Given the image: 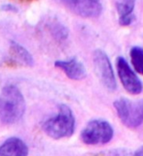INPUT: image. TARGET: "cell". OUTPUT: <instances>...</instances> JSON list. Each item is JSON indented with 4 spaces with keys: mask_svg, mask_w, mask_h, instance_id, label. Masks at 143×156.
Masks as SVG:
<instances>
[{
    "mask_svg": "<svg viewBox=\"0 0 143 156\" xmlns=\"http://www.w3.org/2000/svg\"><path fill=\"white\" fill-rule=\"evenodd\" d=\"M26 103L23 95L14 86L5 87L0 93V122L11 125L24 115Z\"/></svg>",
    "mask_w": 143,
    "mask_h": 156,
    "instance_id": "obj_1",
    "label": "cell"
},
{
    "mask_svg": "<svg viewBox=\"0 0 143 156\" xmlns=\"http://www.w3.org/2000/svg\"><path fill=\"white\" fill-rule=\"evenodd\" d=\"M42 129L54 140L71 137L75 129V118L73 111L64 104L60 105L58 114L45 120Z\"/></svg>",
    "mask_w": 143,
    "mask_h": 156,
    "instance_id": "obj_2",
    "label": "cell"
},
{
    "mask_svg": "<svg viewBox=\"0 0 143 156\" xmlns=\"http://www.w3.org/2000/svg\"><path fill=\"white\" fill-rule=\"evenodd\" d=\"M114 108L120 121L126 127L135 129L143 123V99L130 100L120 98L115 100Z\"/></svg>",
    "mask_w": 143,
    "mask_h": 156,
    "instance_id": "obj_3",
    "label": "cell"
},
{
    "mask_svg": "<svg viewBox=\"0 0 143 156\" xmlns=\"http://www.w3.org/2000/svg\"><path fill=\"white\" fill-rule=\"evenodd\" d=\"M114 136L111 124L102 119L90 120L81 132V140L87 145H104Z\"/></svg>",
    "mask_w": 143,
    "mask_h": 156,
    "instance_id": "obj_4",
    "label": "cell"
},
{
    "mask_svg": "<svg viewBox=\"0 0 143 156\" xmlns=\"http://www.w3.org/2000/svg\"><path fill=\"white\" fill-rule=\"evenodd\" d=\"M93 62L96 73L101 84L107 90L115 91L117 89V81L111 62L107 54L102 50L95 51L93 56Z\"/></svg>",
    "mask_w": 143,
    "mask_h": 156,
    "instance_id": "obj_5",
    "label": "cell"
},
{
    "mask_svg": "<svg viewBox=\"0 0 143 156\" xmlns=\"http://www.w3.org/2000/svg\"><path fill=\"white\" fill-rule=\"evenodd\" d=\"M116 64L118 78L126 91L131 95L140 94L142 92L143 86L127 60L124 57L119 56L117 58Z\"/></svg>",
    "mask_w": 143,
    "mask_h": 156,
    "instance_id": "obj_6",
    "label": "cell"
},
{
    "mask_svg": "<svg viewBox=\"0 0 143 156\" xmlns=\"http://www.w3.org/2000/svg\"><path fill=\"white\" fill-rule=\"evenodd\" d=\"M61 1L71 12L85 19L97 18L101 15L103 10L101 0H61Z\"/></svg>",
    "mask_w": 143,
    "mask_h": 156,
    "instance_id": "obj_7",
    "label": "cell"
},
{
    "mask_svg": "<svg viewBox=\"0 0 143 156\" xmlns=\"http://www.w3.org/2000/svg\"><path fill=\"white\" fill-rule=\"evenodd\" d=\"M54 65L63 71L66 76L72 80L80 81L86 77V70L85 65L76 58H71L65 61H56Z\"/></svg>",
    "mask_w": 143,
    "mask_h": 156,
    "instance_id": "obj_8",
    "label": "cell"
},
{
    "mask_svg": "<svg viewBox=\"0 0 143 156\" xmlns=\"http://www.w3.org/2000/svg\"><path fill=\"white\" fill-rule=\"evenodd\" d=\"M29 148L19 138L12 137L0 145V156H28Z\"/></svg>",
    "mask_w": 143,
    "mask_h": 156,
    "instance_id": "obj_9",
    "label": "cell"
},
{
    "mask_svg": "<svg viewBox=\"0 0 143 156\" xmlns=\"http://www.w3.org/2000/svg\"><path fill=\"white\" fill-rule=\"evenodd\" d=\"M135 5H136V0H119L117 3L118 23L120 26L127 27L133 23L135 20V16H134Z\"/></svg>",
    "mask_w": 143,
    "mask_h": 156,
    "instance_id": "obj_10",
    "label": "cell"
},
{
    "mask_svg": "<svg viewBox=\"0 0 143 156\" xmlns=\"http://www.w3.org/2000/svg\"><path fill=\"white\" fill-rule=\"evenodd\" d=\"M10 50H11V52H12L15 60L18 61L19 63L29 66V67L33 66L34 59H33L32 55L30 53V51L25 47H23L19 43L12 41L10 42Z\"/></svg>",
    "mask_w": 143,
    "mask_h": 156,
    "instance_id": "obj_11",
    "label": "cell"
},
{
    "mask_svg": "<svg viewBox=\"0 0 143 156\" xmlns=\"http://www.w3.org/2000/svg\"><path fill=\"white\" fill-rule=\"evenodd\" d=\"M129 56L135 71L143 75V48L139 46L132 47L129 51Z\"/></svg>",
    "mask_w": 143,
    "mask_h": 156,
    "instance_id": "obj_12",
    "label": "cell"
},
{
    "mask_svg": "<svg viewBox=\"0 0 143 156\" xmlns=\"http://www.w3.org/2000/svg\"><path fill=\"white\" fill-rule=\"evenodd\" d=\"M50 31L55 40L59 41H63L68 38L69 31L65 26L60 22H52L50 25Z\"/></svg>",
    "mask_w": 143,
    "mask_h": 156,
    "instance_id": "obj_13",
    "label": "cell"
},
{
    "mask_svg": "<svg viewBox=\"0 0 143 156\" xmlns=\"http://www.w3.org/2000/svg\"><path fill=\"white\" fill-rule=\"evenodd\" d=\"M1 9L2 10H4V11H7V12H17V8L16 7H14L13 5H11V4H5V5H3L2 7H1Z\"/></svg>",
    "mask_w": 143,
    "mask_h": 156,
    "instance_id": "obj_14",
    "label": "cell"
},
{
    "mask_svg": "<svg viewBox=\"0 0 143 156\" xmlns=\"http://www.w3.org/2000/svg\"><path fill=\"white\" fill-rule=\"evenodd\" d=\"M131 156H143V146L139 147L134 153L131 154Z\"/></svg>",
    "mask_w": 143,
    "mask_h": 156,
    "instance_id": "obj_15",
    "label": "cell"
}]
</instances>
